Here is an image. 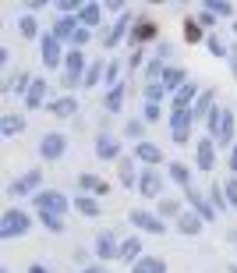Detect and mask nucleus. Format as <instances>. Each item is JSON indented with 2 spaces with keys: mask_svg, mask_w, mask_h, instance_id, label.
I'll return each mask as SVG.
<instances>
[{
  "mask_svg": "<svg viewBox=\"0 0 237 273\" xmlns=\"http://www.w3.org/2000/svg\"><path fill=\"white\" fill-rule=\"evenodd\" d=\"M142 60H145V50H142V46H138V50H135V54H131V60H128V68H131V71H135V68H138V64H142Z\"/></svg>",
  "mask_w": 237,
  "mask_h": 273,
  "instance_id": "obj_48",
  "label": "nucleus"
},
{
  "mask_svg": "<svg viewBox=\"0 0 237 273\" xmlns=\"http://www.w3.org/2000/svg\"><path fill=\"white\" fill-rule=\"evenodd\" d=\"M216 142H220V146H234V110L223 114V124H220V132H216Z\"/></svg>",
  "mask_w": 237,
  "mask_h": 273,
  "instance_id": "obj_27",
  "label": "nucleus"
},
{
  "mask_svg": "<svg viewBox=\"0 0 237 273\" xmlns=\"http://www.w3.org/2000/svg\"><path fill=\"white\" fill-rule=\"evenodd\" d=\"M181 213H184V210H181V202H177V199H160V216H163V220H167V216H174V220H177Z\"/></svg>",
  "mask_w": 237,
  "mask_h": 273,
  "instance_id": "obj_36",
  "label": "nucleus"
},
{
  "mask_svg": "<svg viewBox=\"0 0 237 273\" xmlns=\"http://www.w3.org/2000/svg\"><path fill=\"white\" fill-rule=\"evenodd\" d=\"M82 273H106V270H103V266H85Z\"/></svg>",
  "mask_w": 237,
  "mask_h": 273,
  "instance_id": "obj_53",
  "label": "nucleus"
},
{
  "mask_svg": "<svg viewBox=\"0 0 237 273\" xmlns=\"http://www.w3.org/2000/svg\"><path fill=\"white\" fill-rule=\"evenodd\" d=\"M96 156H99V160H121V142H117L110 132H99V138H96Z\"/></svg>",
  "mask_w": 237,
  "mask_h": 273,
  "instance_id": "obj_12",
  "label": "nucleus"
},
{
  "mask_svg": "<svg viewBox=\"0 0 237 273\" xmlns=\"http://www.w3.org/2000/svg\"><path fill=\"white\" fill-rule=\"evenodd\" d=\"M206 11H209V14H223V18H230V14H234V8H230V4H223V0H206Z\"/></svg>",
  "mask_w": 237,
  "mask_h": 273,
  "instance_id": "obj_41",
  "label": "nucleus"
},
{
  "mask_svg": "<svg viewBox=\"0 0 237 273\" xmlns=\"http://www.w3.org/2000/svg\"><path fill=\"white\" fill-rule=\"evenodd\" d=\"M121 184H135L138 188V174H135V160H121Z\"/></svg>",
  "mask_w": 237,
  "mask_h": 273,
  "instance_id": "obj_35",
  "label": "nucleus"
},
{
  "mask_svg": "<svg viewBox=\"0 0 237 273\" xmlns=\"http://www.w3.org/2000/svg\"><path fill=\"white\" fill-rule=\"evenodd\" d=\"M46 110L53 117H74L78 114V96H57V100L46 103Z\"/></svg>",
  "mask_w": 237,
  "mask_h": 273,
  "instance_id": "obj_14",
  "label": "nucleus"
},
{
  "mask_svg": "<svg viewBox=\"0 0 237 273\" xmlns=\"http://www.w3.org/2000/svg\"><path fill=\"white\" fill-rule=\"evenodd\" d=\"M78 28H82V22H74V18H67V14H64V18H57V22H53V28H50V32L64 43V39H74V32H78Z\"/></svg>",
  "mask_w": 237,
  "mask_h": 273,
  "instance_id": "obj_23",
  "label": "nucleus"
},
{
  "mask_svg": "<svg viewBox=\"0 0 237 273\" xmlns=\"http://www.w3.org/2000/svg\"><path fill=\"white\" fill-rule=\"evenodd\" d=\"M142 114H145V117H142V121H145V124H156V121H160V117H163V110H160V103H145V106H142Z\"/></svg>",
  "mask_w": 237,
  "mask_h": 273,
  "instance_id": "obj_42",
  "label": "nucleus"
},
{
  "mask_svg": "<svg viewBox=\"0 0 237 273\" xmlns=\"http://www.w3.org/2000/svg\"><path fill=\"white\" fill-rule=\"evenodd\" d=\"M131 273H167V259L163 256H142L131 266Z\"/></svg>",
  "mask_w": 237,
  "mask_h": 273,
  "instance_id": "obj_20",
  "label": "nucleus"
},
{
  "mask_svg": "<svg viewBox=\"0 0 237 273\" xmlns=\"http://www.w3.org/2000/svg\"><path fill=\"white\" fill-rule=\"evenodd\" d=\"M99 18H103V8H99V4H85L82 11H78V22H82L85 28H96Z\"/></svg>",
  "mask_w": 237,
  "mask_h": 273,
  "instance_id": "obj_26",
  "label": "nucleus"
},
{
  "mask_svg": "<svg viewBox=\"0 0 237 273\" xmlns=\"http://www.w3.org/2000/svg\"><path fill=\"white\" fill-rule=\"evenodd\" d=\"M223 195H227L230 206H237V174H230V178L223 181Z\"/></svg>",
  "mask_w": 237,
  "mask_h": 273,
  "instance_id": "obj_43",
  "label": "nucleus"
},
{
  "mask_svg": "<svg viewBox=\"0 0 237 273\" xmlns=\"http://www.w3.org/2000/svg\"><path fill=\"white\" fill-rule=\"evenodd\" d=\"M18 132H25V117L21 114H4L0 117V135L4 138H14Z\"/></svg>",
  "mask_w": 237,
  "mask_h": 273,
  "instance_id": "obj_22",
  "label": "nucleus"
},
{
  "mask_svg": "<svg viewBox=\"0 0 237 273\" xmlns=\"http://www.w3.org/2000/svg\"><path fill=\"white\" fill-rule=\"evenodd\" d=\"M89 39H92V32H89V28L82 25V28H78V32H74V39H71V43H74V50H82V46L89 43Z\"/></svg>",
  "mask_w": 237,
  "mask_h": 273,
  "instance_id": "obj_47",
  "label": "nucleus"
},
{
  "mask_svg": "<svg viewBox=\"0 0 237 273\" xmlns=\"http://www.w3.org/2000/svg\"><path fill=\"white\" fill-rule=\"evenodd\" d=\"M117 256H121V242L113 238V230H99V234H96V259L110 262V259H117Z\"/></svg>",
  "mask_w": 237,
  "mask_h": 273,
  "instance_id": "obj_10",
  "label": "nucleus"
},
{
  "mask_svg": "<svg viewBox=\"0 0 237 273\" xmlns=\"http://www.w3.org/2000/svg\"><path fill=\"white\" fill-rule=\"evenodd\" d=\"M128 220L142 230V234H167V220L160 213H149V210H131Z\"/></svg>",
  "mask_w": 237,
  "mask_h": 273,
  "instance_id": "obj_3",
  "label": "nucleus"
},
{
  "mask_svg": "<svg viewBox=\"0 0 237 273\" xmlns=\"http://www.w3.org/2000/svg\"><path fill=\"white\" fill-rule=\"evenodd\" d=\"M163 64H167L163 57H152V60L145 64V86H149V82H160V78H163V71H167Z\"/></svg>",
  "mask_w": 237,
  "mask_h": 273,
  "instance_id": "obj_32",
  "label": "nucleus"
},
{
  "mask_svg": "<svg viewBox=\"0 0 237 273\" xmlns=\"http://www.w3.org/2000/svg\"><path fill=\"white\" fill-rule=\"evenodd\" d=\"M32 206H35V213H67V206H71V199L64 192H57V188H43V192H35L32 195Z\"/></svg>",
  "mask_w": 237,
  "mask_h": 273,
  "instance_id": "obj_2",
  "label": "nucleus"
},
{
  "mask_svg": "<svg viewBox=\"0 0 237 273\" xmlns=\"http://www.w3.org/2000/svg\"><path fill=\"white\" fill-rule=\"evenodd\" d=\"M60 11L71 18V11H82V8H78V0H60Z\"/></svg>",
  "mask_w": 237,
  "mask_h": 273,
  "instance_id": "obj_49",
  "label": "nucleus"
},
{
  "mask_svg": "<svg viewBox=\"0 0 237 273\" xmlns=\"http://www.w3.org/2000/svg\"><path fill=\"white\" fill-rule=\"evenodd\" d=\"M142 132H145V121H138V117L124 124V135H128V138H138V142H142Z\"/></svg>",
  "mask_w": 237,
  "mask_h": 273,
  "instance_id": "obj_44",
  "label": "nucleus"
},
{
  "mask_svg": "<svg viewBox=\"0 0 237 273\" xmlns=\"http://www.w3.org/2000/svg\"><path fill=\"white\" fill-rule=\"evenodd\" d=\"M191 121H195L191 110H170V132H174V142H177V146H188V138H191Z\"/></svg>",
  "mask_w": 237,
  "mask_h": 273,
  "instance_id": "obj_4",
  "label": "nucleus"
},
{
  "mask_svg": "<svg viewBox=\"0 0 237 273\" xmlns=\"http://www.w3.org/2000/svg\"><path fill=\"white\" fill-rule=\"evenodd\" d=\"M128 25H131V14H121V22H117L110 32H103V46H117L124 36H131V28H128Z\"/></svg>",
  "mask_w": 237,
  "mask_h": 273,
  "instance_id": "obj_19",
  "label": "nucleus"
},
{
  "mask_svg": "<svg viewBox=\"0 0 237 273\" xmlns=\"http://www.w3.org/2000/svg\"><path fill=\"white\" fill-rule=\"evenodd\" d=\"M71 206L78 210V213H82V216H99V202L92 199V195H78V199H71Z\"/></svg>",
  "mask_w": 237,
  "mask_h": 273,
  "instance_id": "obj_25",
  "label": "nucleus"
},
{
  "mask_svg": "<svg viewBox=\"0 0 237 273\" xmlns=\"http://www.w3.org/2000/svg\"><path fill=\"white\" fill-rule=\"evenodd\" d=\"M117 74H121V64L110 60V64H106V86H110V89H113V86H121V82H117Z\"/></svg>",
  "mask_w": 237,
  "mask_h": 273,
  "instance_id": "obj_46",
  "label": "nucleus"
},
{
  "mask_svg": "<svg viewBox=\"0 0 237 273\" xmlns=\"http://www.w3.org/2000/svg\"><path fill=\"white\" fill-rule=\"evenodd\" d=\"M223 114H227V110H223V106H216V110L209 114V121H206V124H209V138H213V142H216V132H220V124H223Z\"/></svg>",
  "mask_w": 237,
  "mask_h": 273,
  "instance_id": "obj_39",
  "label": "nucleus"
},
{
  "mask_svg": "<svg viewBox=\"0 0 237 273\" xmlns=\"http://www.w3.org/2000/svg\"><path fill=\"white\" fill-rule=\"evenodd\" d=\"M163 96H167L163 82H149V86H145V103H160Z\"/></svg>",
  "mask_w": 237,
  "mask_h": 273,
  "instance_id": "obj_38",
  "label": "nucleus"
},
{
  "mask_svg": "<svg viewBox=\"0 0 237 273\" xmlns=\"http://www.w3.org/2000/svg\"><path fill=\"white\" fill-rule=\"evenodd\" d=\"M184 195H188V202H191V210L199 213L202 220H216V210H213V202L206 199V195H199V192H195V188H188Z\"/></svg>",
  "mask_w": 237,
  "mask_h": 273,
  "instance_id": "obj_16",
  "label": "nucleus"
},
{
  "mask_svg": "<svg viewBox=\"0 0 237 273\" xmlns=\"http://www.w3.org/2000/svg\"><path fill=\"white\" fill-rule=\"evenodd\" d=\"M227 60H230V68H234V74H237V46H230V57H227Z\"/></svg>",
  "mask_w": 237,
  "mask_h": 273,
  "instance_id": "obj_51",
  "label": "nucleus"
},
{
  "mask_svg": "<svg viewBox=\"0 0 237 273\" xmlns=\"http://www.w3.org/2000/svg\"><path fill=\"white\" fill-rule=\"evenodd\" d=\"M28 273H50V270H46V266H39V262H35V266H28Z\"/></svg>",
  "mask_w": 237,
  "mask_h": 273,
  "instance_id": "obj_52",
  "label": "nucleus"
},
{
  "mask_svg": "<svg viewBox=\"0 0 237 273\" xmlns=\"http://www.w3.org/2000/svg\"><path fill=\"white\" fill-rule=\"evenodd\" d=\"M103 106H106L110 114H121V106H124V86H113V89L106 92V100H103Z\"/></svg>",
  "mask_w": 237,
  "mask_h": 273,
  "instance_id": "obj_29",
  "label": "nucleus"
},
{
  "mask_svg": "<svg viewBox=\"0 0 237 273\" xmlns=\"http://www.w3.org/2000/svg\"><path fill=\"white\" fill-rule=\"evenodd\" d=\"M39 181H43V170H25L21 178H14L7 184V195H11V199H25V195H32L39 188Z\"/></svg>",
  "mask_w": 237,
  "mask_h": 273,
  "instance_id": "obj_5",
  "label": "nucleus"
},
{
  "mask_svg": "<svg viewBox=\"0 0 237 273\" xmlns=\"http://www.w3.org/2000/svg\"><path fill=\"white\" fill-rule=\"evenodd\" d=\"M213 103H216V92H213V89H202V96L195 100V106H191V114H195V121H209V114L216 110Z\"/></svg>",
  "mask_w": 237,
  "mask_h": 273,
  "instance_id": "obj_17",
  "label": "nucleus"
},
{
  "mask_svg": "<svg viewBox=\"0 0 237 273\" xmlns=\"http://www.w3.org/2000/svg\"><path fill=\"white\" fill-rule=\"evenodd\" d=\"M184 39H188V43H199V39H202L199 18H188V22H184Z\"/></svg>",
  "mask_w": 237,
  "mask_h": 273,
  "instance_id": "obj_40",
  "label": "nucleus"
},
{
  "mask_svg": "<svg viewBox=\"0 0 237 273\" xmlns=\"http://www.w3.org/2000/svg\"><path fill=\"white\" fill-rule=\"evenodd\" d=\"M138 195H142V199H160V195H163V174L145 167L138 174Z\"/></svg>",
  "mask_w": 237,
  "mask_h": 273,
  "instance_id": "obj_7",
  "label": "nucleus"
},
{
  "mask_svg": "<svg viewBox=\"0 0 237 273\" xmlns=\"http://www.w3.org/2000/svg\"><path fill=\"white\" fill-rule=\"evenodd\" d=\"M206 43H209V50H213L216 57H230V50L223 46V39H220V36H209V39H206Z\"/></svg>",
  "mask_w": 237,
  "mask_h": 273,
  "instance_id": "obj_45",
  "label": "nucleus"
},
{
  "mask_svg": "<svg viewBox=\"0 0 237 273\" xmlns=\"http://www.w3.org/2000/svg\"><path fill=\"white\" fill-rule=\"evenodd\" d=\"M64 57H67V54H64V46H60V39H57L53 32H46V36H43V68L53 71V68L64 64Z\"/></svg>",
  "mask_w": 237,
  "mask_h": 273,
  "instance_id": "obj_9",
  "label": "nucleus"
},
{
  "mask_svg": "<svg viewBox=\"0 0 237 273\" xmlns=\"http://www.w3.org/2000/svg\"><path fill=\"white\" fill-rule=\"evenodd\" d=\"M195 167H199V174H209L216 167V142L213 138H199V146H195Z\"/></svg>",
  "mask_w": 237,
  "mask_h": 273,
  "instance_id": "obj_8",
  "label": "nucleus"
},
{
  "mask_svg": "<svg viewBox=\"0 0 237 273\" xmlns=\"http://www.w3.org/2000/svg\"><path fill=\"white\" fill-rule=\"evenodd\" d=\"M78 188H82L85 195H106V192H110V184L99 181V178L89 174V170H85V174H78Z\"/></svg>",
  "mask_w": 237,
  "mask_h": 273,
  "instance_id": "obj_21",
  "label": "nucleus"
},
{
  "mask_svg": "<svg viewBox=\"0 0 237 273\" xmlns=\"http://www.w3.org/2000/svg\"><path fill=\"white\" fill-rule=\"evenodd\" d=\"M209 199H213V210H216V213H223V210L230 206L227 195H223V184H213V188H209Z\"/></svg>",
  "mask_w": 237,
  "mask_h": 273,
  "instance_id": "obj_37",
  "label": "nucleus"
},
{
  "mask_svg": "<svg viewBox=\"0 0 237 273\" xmlns=\"http://www.w3.org/2000/svg\"><path fill=\"white\" fill-rule=\"evenodd\" d=\"M230 170H234V174H237V142H234V146H230Z\"/></svg>",
  "mask_w": 237,
  "mask_h": 273,
  "instance_id": "obj_50",
  "label": "nucleus"
},
{
  "mask_svg": "<svg viewBox=\"0 0 237 273\" xmlns=\"http://www.w3.org/2000/svg\"><path fill=\"white\" fill-rule=\"evenodd\" d=\"M103 74H106V64H103V60H92L89 71H85V78H82V86H85V89L99 86V78H103Z\"/></svg>",
  "mask_w": 237,
  "mask_h": 273,
  "instance_id": "obj_30",
  "label": "nucleus"
},
{
  "mask_svg": "<svg viewBox=\"0 0 237 273\" xmlns=\"http://www.w3.org/2000/svg\"><path fill=\"white\" fill-rule=\"evenodd\" d=\"M160 82H163L167 92H181V89L188 86V74H184V68H170V64H167V71H163Z\"/></svg>",
  "mask_w": 237,
  "mask_h": 273,
  "instance_id": "obj_18",
  "label": "nucleus"
},
{
  "mask_svg": "<svg viewBox=\"0 0 237 273\" xmlns=\"http://www.w3.org/2000/svg\"><path fill=\"white\" fill-rule=\"evenodd\" d=\"M28 230H32V216H28V210L11 206V210L0 213V242H14V238H21V234H28Z\"/></svg>",
  "mask_w": 237,
  "mask_h": 273,
  "instance_id": "obj_1",
  "label": "nucleus"
},
{
  "mask_svg": "<svg viewBox=\"0 0 237 273\" xmlns=\"http://www.w3.org/2000/svg\"><path fill=\"white\" fill-rule=\"evenodd\" d=\"M135 160L145 164V167H156V164H163V149L142 138V142H135Z\"/></svg>",
  "mask_w": 237,
  "mask_h": 273,
  "instance_id": "obj_11",
  "label": "nucleus"
},
{
  "mask_svg": "<svg viewBox=\"0 0 237 273\" xmlns=\"http://www.w3.org/2000/svg\"><path fill=\"white\" fill-rule=\"evenodd\" d=\"M39 224H43L50 234H64V227H67L60 213H39Z\"/></svg>",
  "mask_w": 237,
  "mask_h": 273,
  "instance_id": "obj_31",
  "label": "nucleus"
},
{
  "mask_svg": "<svg viewBox=\"0 0 237 273\" xmlns=\"http://www.w3.org/2000/svg\"><path fill=\"white\" fill-rule=\"evenodd\" d=\"M234 32H237V25H234Z\"/></svg>",
  "mask_w": 237,
  "mask_h": 273,
  "instance_id": "obj_56",
  "label": "nucleus"
},
{
  "mask_svg": "<svg viewBox=\"0 0 237 273\" xmlns=\"http://www.w3.org/2000/svg\"><path fill=\"white\" fill-rule=\"evenodd\" d=\"M202 216L195 213V210H184L181 216H177V234H184V238H195V234H202Z\"/></svg>",
  "mask_w": 237,
  "mask_h": 273,
  "instance_id": "obj_13",
  "label": "nucleus"
},
{
  "mask_svg": "<svg viewBox=\"0 0 237 273\" xmlns=\"http://www.w3.org/2000/svg\"><path fill=\"white\" fill-rule=\"evenodd\" d=\"M18 32H21V39H35V32H39L35 18H32V14H21V18H18Z\"/></svg>",
  "mask_w": 237,
  "mask_h": 273,
  "instance_id": "obj_34",
  "label": "nucleus"
},
{
  "mask_svg": "<svg viewBox=\"0 0 237 273\" xmlns=\"http://www.w3.org/2000/svg\"><path fill=\"white\" fill-rule=\"evenodd\" d=\"M0 273H11V270H7V266H4V270H0Z\"/></svg>",
  "mask_w": 237,
  "mask_h": 273,
  "instance_id": "obj_55",
  "label": "nucleus"
},
{
  "mask_svg": "<svg viewBox=\"0 0 237 273\" xmlns=\"http://www.w3.org/2000/svg\"><path fill=\"white\" fill-rule=\"evenodd\" d=\"M67 152V135H60V132H50V135H43V142H39V156L43 160H60V156Z\"/></svg>",
  "mask_w": 237,
  "mask_h": 273,
  "instance_id": "obj_6",
  "label": "nucleus"
},
{
  "mask_svg": "<svg viewBox=\"0 0 237 273\" xmlns=\"http://www.w3.org/2000/svg\"><path fill=\"white\" fill-rule=\"evenodd\" d=\"M170 181L188 192V188H191V167H188V164H170Z\"/></svg>",
  "mask_w": 237,
  "mask_h": 273,
  "instance_id": "obj_28",
  "label": "nucleus"
},
{
  "mask_svg": "<svg viewBox=\"0 0 237 273\" xmlns=\"http://www.w3.org/2000/svg\"><path fill=\"white\" fill-rule=\"evenodd\" d=\"M142 39H156V25H152V22H135L131 43H142Z\"/></svg>",
  "mask_w": 237,
  "mask_h": 273,
  "instance_id": "obj_33",
  "label": "nucleus"
},
{
  "mask_svg": "<svg viewBox=\"0 0 237 273\" xmlns=\"http://www.w3.org/2000/svg\"><path fill=\"white\" fill-rule=\"evenodd\" d=\"M117 259L135 266V262L142 259V238H124V242H121V256H117Z\"/></svg>",
  "mask_w": 237,
  "mask_h": 273,
  "instance_id": "obj_24",
  "label": "nucleus"
},
{
  "mask_svg": "<svg viewBox=\"0 0 237 273\" xmlns=\"http://www.w3.org/2000/svg\"><path fill=\"white\" fill-rule=\"evenodd\" d=\"M227 242H234V245H237V230H227Z\"/></svg>",
  "mask_w": 237,
  "mask_h": 273,
  "instance_id": "obj_54",
  "label": "nucleus"
},
{
  "mask_svg": "<svg viewBox=\"0 0 237 273\" xmlns=\"http://www.w3.org/2000/svg\"><path fill=\"white\" fill-rule=\"evenodd\" d=\"M43 103H46V78H32V86L25 92V106L28 110H39Z\"/></svg>",
  "mask_w": 237,
  "mask_h": 273,
  "instance_id": "obj_15",
  "label": "nucleus"
}]
</instances>
